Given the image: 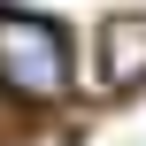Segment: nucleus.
I'll list each match as a JSON object with an SVG mask.
<instances>
[{
    "instance_id": "f257e3e1",
    "label": "nucleus",
    "mask_w": 146,
    "mask_h": 146,
    "mask_svg": "<svg viewBox=\"0 0 146 146\" xmlns=\"http://www.w3.org/2000/svg\"><path fill=\"white\" fill-rule=\"evenodd\" d=\"M0 85L15 100H62L69 92V38L46 15H0Z\"/></svg>"
},
{
    "instance_id": "f03ea898",
    "label": "nucleus",
    "mask_w": 146,
    "mask_h": 146,
    "mask_svg": "<svg viewBox=\"0 0 146 146\" xmlns=\"http://www.w3.org/2000/svg\"><path fill=\"white\" fill-rule=\"evenodd\" d=\"M100 77H108L115 92L146 85V15H115V23L100 31Z\"/></svg>"
}]
</instances>
